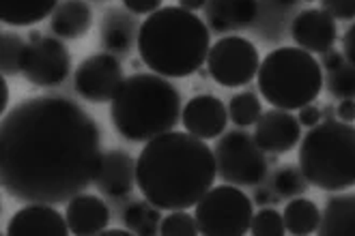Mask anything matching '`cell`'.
<instances>
[{"label":"cell","mask_w":355,"mask_h":236,"mask_svg":"<svg viewBox=\"0 0 355 236\" xmlns=\"http://www.w3.org/2000/svg\"><path fill=\"white\" fill-rule=\"evenodd\" d=\"M198 232L205 236H243L254 217V200L237 185L224 183L211 187L194 206Z\"/></svg>","instance_id":"7"},{"label":"cell","mask_w":355,"mask_h":236,"mask_svg":"<svg viewBox=\"0 0 355 236\" xmlns=\"http://www.w3.org/2000/svg\"><path fill=\"white\" fill-rule=\"evenodd\" d=\"M164 0H123V7L134 15H151L162 9Z\"/></svg>","instance_id":"32"},{"label":"cell","mask_w":355,"mask_h":236,"mask_svg":"<svg viewBox=\"0 0 355 236\" xmlns=\"http://www.w3.org/2000/svg\"><path fill=\"white\" fill-rule=\"evenodd\" d=\"M291 37L297 48L310 54H323L331 50L338 39L336 19L323 9H304L293 17Z\"/></svg>","instance_id":"14"},{"label":"cell","mask_w":355,"mask_h":236,"mask_svg":"<svg viewBox=\"0 0 355 236\" xmlns=\"http://www.w3.org/2000/svg\"><path fill=\"white\" fill-rule=\"evenodd\" d=\"M9 107V86H7V78H0V112L7 114Z\"/></svg>","instance_id":"38"},{"label":"cell","mask_w":355,"mask_h":236,"mask_svg":"<svg viewBox=\"0 0 355 236\" xmlns=\"http://www.w3.org/2000/svg\"><path fill=\"white\" fill-rule=\"evenodd\" d=\"M282 198L274 189H257V193H254V204H259V206H271V204H276Z\"/></svg>","instance_id":"36"},{"label":"cell","mask_w":355,"mask_h":236,"mask_svg":"<svg viewBox=\"0 0 355 236\" xmlns=\"http://www.w3.org/2000/svg\"><path fill=\"white\" fill-rule=\"evenodd\" d=\"M323 120H331L334 116H336L338 118V114H336V107H331V105H327V107H323Z\"/></svg>","instance_id":"42"},{"label":"cell","mask_w":355,"mask_h":236,"mask_svg":"<svg viewBox=\"0 0 355 236\" xmlns=\"http://www.w3.org/2000/svg\"><path fill=\"white\" fill-rule=\"evenodd\" d=\"M263 114L261 101L254 93L243 91L231 97L228 101V118H231L237 127H252Z\"/></svg>","instance_id":"27"},{"label":"cell","mask_w":355,"mask_h":236,"mask_svg":"<svg viewBox=\"0 0 355 236\" xmlns=\"http://www.w3.org/2000/svg\"><path fill=\"white\" fill-rule=\"evenodd\" d=\"M336 114L340 120L353 122L355 120V99H343L336 107Z\"/></svg>","instance_id":"37"},{"label":"cell","mask_w":355,"mask_h":236,"mask_svg":"<svg viewBox=\"0 0 355 236\" xmlns=\"http://www.w3.org/2000/svg\"><path fill=\"white\" fill-rule=\"evenodd\" d=\"M101 234H103V236H130L132 232H130L128 228H125V230H119V228H114V230H108V228H106V230H103Z\"/></svg>","instance_id":"41"},{"label":"cell","mask_w":355,"mask_h":236,"mask_svg":"<svg viewBox=\"0 0 355 236\" xmlns=\"http://www.w3.org/2000/svg\"><path fill=\"white\" fill-rule=\"evenodd\" d=\"M71 73V54L65 41L44 35L39 41H28L22 54V75L41 89L60 86Z\"/></svg>","instance_id":"10"},{"label":"cell","mask_w":355,"mask_h":236,"mask_svg":"<svg viewBox=\"0 0 355 236\" xmlns=\"http://www.w3.org/2000/svg\"><path fill=\"white\" fill-rule=\"evenodd\" d=\"M250 232H252L254 236H282L286 232L284 215L278 212L276 208H267L265 206L259 212H254Z\"/></svg>","instance_id":"29"},{"label":"cell","mask_w":355,"mask_h":236,"mask_svg":"<svg viewBox=\"0 0 355 236\" xmlns=\"http://www.w3.org/2000/svg\"><path fill=\"white\" fill-rule=\"evenodd\" d=\"M162 208H157L153 202L144 200H132L123 210V224L132 234L138 236H155L162 228Z\"/></svg>","instance_id":"24"},{"label":"cell","mask_w":355,"mask_h":236,"mask_svg":"<svg viewBox=\"0 0 355 236\" xmlns=\"http://www.w3.org/2000/svg\"><path fill=\"white\" fill-rule=\"evenodd\" d=\"M205 3L207 0H179V7H183L187 11H200V9H205Z\"/></svg>","instance_id":"39"},{"label":"cell","mask_w":355,"mask_h":236,"mask_svg":"<svg viewBox=\"0 0 355 236\" xmlns=\"http://www.w3.org/2000/svg\"><path fill=\"white\" fill-rule=\"evenodd\" d=\"M257 82L265 101L288 112L312 103L325 89L321 62L297 46L269 52L259 67Z\"/></svg>","instance_id":"6"},{"label":"cell","mask_w":355,"mask_h":236,"mask_svg":"<svg viewBox=\"0 0 355 236\" xmlns=\"http://www.w3.org/2000/svg\"><path fill=\"white\" fill-rule=\"evenodd\" d=\"M214 148L187 131H168L142 146L136 159V187L162 210H187L214 187Z\"/></svg>","instance_id":"2"},{"label":"cell","mask_w":355,"mask_h":236,"mask_svg":"<svg viewBox=\"0 0 355 236\" xmlns=\"http://www.w3.org/2000/svg\"><path fill=\"white\" fill-rule=\"evenodd\" d=\"M308 179L304 176V172L300 165L286 163L276 170L274 179H271V189H274L282 200H293L304 196V191L308 189Z\"/></svg>","instance_id":"25"},{"label":"cell","mask_w":355,"mask_h":236,"mask_svg":"<svg viewBox=\"0 0 355 236\" xmlns=\"http://www.w3.org/2000/svg\"><path fill=\"white\" fill-rule=\"evenodd\" d=\"M93 185L110 200L130 198L136 187V159L128 150L121 148H112L108 153H103Z\"/></svg>","instance_id":"15"},{"label":"cell","mask_w":355,"mask_h":236,"mask_svg":"<svg viewBox=\"0 0 355 236\" xmlns=\"http://www.w3.org/2000/svg\"><path fill=\"white\" fill-rule=\"evenodd\" d=\"M300 122L304 125V127H315V125H319L321 120H323V112H321V107L319 105H315V103H308V105H304V107H300Z\"/></svg>","instance_id":"33"},{"label":"cell","mask_w":355,"mask_h":236,"mask_svg":"<svg viewBox=\"0 0 355 236\" xmlns=\"http://www.w3.org/2000/svg\"><path fill=\"white\" fill-rule=\"evenodd\" d=\"M101 129L65 95L22 99L0 125V181L24 204H62L95 183Z\"/></svg>","instance_id":"1"},{"label":"cell","mask_w":355,"mask_h":236,"mask_svg":"<svg viewBox=\"0 0 355 236\" xmlns=\"http://www.w3.org/2000/svg\"><path fill=\"white\" fill-rule=\"evenodd\" d=\"M343 54L347 62L355 64V24H351L347 33L343 35Z\"/></svg>","instance_id":"35"},{"label":"cell","mask_w":355,"mask_h":236,"mask_svg":"<svg viewBox=\"0 0 355 236\" xmlns=\"http://www.w3.org/2000/svg\"><path fill=\"white\" fill-rule=\"evenodd\" d=\"M65 217L69 232L76 236H95L101 234L110 224V208L101 198L93 193H78L67 202Z\"/></svg>","instance_id":"19"},{"label":"cell","mask_w":355,"mask_h":236,"mask_svg":"<svg viewBox=\"0 0 355 236\" xmlns=\"http://www.w3.org/2000/svg\"><path fill=\"white\" fill-rule=\"evenodd\" d=\"M319 234L355 236V193H336V196L327 198Z\"/></svg>","instance_id":"21"},{"label":"cell","mask_w":355,"mask_h":236,"mask_svg":"<svg viewBox=\"0 0 355 236\" xmlns=\"http://www.w3.org/2000/svg\"><path fill=\"white\" fill-rule=\"evenodd\" d=\"M254 140L269 155H282L293 150L302 140V122L288 110H267L254 125Z\"/></svg>","instance_id":"12"},{"label":"cell","mask_w":355,"mask_h":236,"mask_svg":"<svg viewBox=\"0 0 355 236\" xmlns=\"http://www.w3.org/2000/svg\"><path fill=\"white\" fill-rule=\"evenodd\" d=\"M300 0H271V5L278 7V9H293Z\"/></svg>","instance_id":"40"},{"label":"cell","mask_w":355,"mask_h":236,"mask_svg":"<svg viewBox=\"0 0 355 236\" xmlns=\"http://www.w3.org/2000/svg\"><path fill=\"white\" fill-rule=\"evenodd\" d=\"M261 67V56L252 41L231 35L218 39L207 54V71L224 89L250 84Z\"/></svg>","instance_id":"9"},{"label":"cell","mask_w":355,"mask_h":236,"mask_svg":"<svg viewBox=\"0 0 355 236\" xmlns=\"http://www.w3.org/2000/svg\"><path fill=\"white\" fill-rule=\"evenodd\" d=\"M41 37H44V33H39V30H28V41H39Z\"/></svg>","instance_id":"43"},{"label":"cell","mask_w":355,"mask_h":236,"mask_svg":"<svg viewBox=\"0 0 355 236\" xmlns=\"http://www.w3.org/2000/svg\"><path fill=\"white\" fill-rule=\"evenodd\" d=\"M209 50L207 21L183 7H162L140 24L138 56L153 73L168 80L198 73Z\"/></svg>","instance_id":"3"},{"label":"cell","mask_w":355,"mask_h":236,"mask_svg":"<svg viewBox=\"0 0 355 236\" xmlns=\"http://www.w3.org/2000/svg\"><path fill=\"white\" fill-rule=\"evenodd\" d=\"M321 9L338 21L355 19V0H321Z\"/></svg>","instance_id":"31"},{"label":"cell","mask_w":355,"mask_h":236,"mask_svg":"<svg viewBox=\"0 0 355 236\" xmlns=\"http://www.w3.org/2000/svg\"><path fill=\"white\" fill-rule=\"evenodd\" d=\"M121 58L108 52H99L85 58L73 73L76 93L91 103H108L114 99L123 84Z\"/></svg>","instance_id":"11"},{"label":"cell","mask_w":355,"mask_h":236,"mask_svg":"<svg viewBox=\"0 0 355 236\" xmlns=\"http://www.w3.org/2000/svg\"><path fill=\"white\" fill-rule=\"evenodd\" d=\"M300 167L317 189L355 187V127L338 118L310 127L300 144Z\"/></svg>","instance_id":"5"},{"label":"cell","mask_w":355,"mask_h":236,"mask_svg":"<svg viewBox=\"0 0 355 236\" xmlns=\"http://www.w3.org/2000/svg\"><path fill=\"white\" fill-rule=\"evenodd\" d=\"M93 26V9L85 0H60L50 15V30L62 41L87 37Z\"/></svg>","instance_id":"20"},{"label":"cell","mask_w":355,"mask_h":236,"mask_svg":"<svg viewBox=\"0 0 355 236\" xmlns=\"http://www.w3.org/2000/svg\"><path fill=\"white\" fill-rule=\"evenodd\" d=\"M205 19L220 35L250 28L259 19V0H207Z\"/></svg>","instance_id":"18"},{"label":"cell","mask_w":355,"mask_h":236,"mask_svg":"<svg viewBox=\"0 0 355 236\" xmlns=\"http://www.w3.org/2000/svg\"><path fill=\"white\" fill-rule=\"evenodd\" d=\"M218 176L224 183L237 187H257L267 179V157L265 150L257 144L254 136L243 131V127L224 131L216 146Z\"/></svg>","instance_id":"8"},{"label":"cell","mask_w":355,"mask_h":236,"mask_svg":"<svg viewBox=\"0 0 355 236\" xmlns=\"http://www.w3.org/2000/svg\"><path fill=\"white\" fill-rule=\"evenodd\" d=\"M60 0H0V17L7 26L28 28L44 21Z\"/></svg>","instance_id":"22"},{"label":"cell","mask_w":355,"mask_h":236,"mask_svg":"<svg viewBox=\"0 0 355 236\" xmlns=\"http://www.w3.org/2000/svg\"><path fill=\"white\" fill-rule=\"evenodd\" d=\"M304 3H315V0H304Z\"/></svg>","instance_id":"44"},{"label":"cell","mask_w":355,"mask_h":236,"mask_svg":"<svg viewBox=\"0 0 355 236\" xmlns=\"http://www.w3.org/2000/svg\"><path fill=\"white\" fill-rule=\"evenodd\" d=\"M159 234H164V236H194V234H198L196 217H192V215L185 210H171L162 219Z\"/></svg>","instance_id":"30"},{"label":"cell","mask_w":355,"mask_h":236,"mask_svg":"<svg viewBox=\"0 0 355 236\" xmlns=\"http://www.w3.org/2000/svg\"><path fill=\"white\" fill-rule=\"evenodd\" d=\"M325 89L334 99H355V64L345 62L325 78Z\"/></svg>","instance_id":"28"},{"label":"cell","mask_w":355,"mask_h":236,"mask_svg":"<svg viewBox=\"0 0 355 236\" xmlns=\"http://www.w3.org/2000/svg\"><path fill=\"white\" fill-rule=\"evenodd\" d=\"M140 24L132 11L110 7L101 15L99 21V46L103 52L114 54L119 58L130 56L138 48Z\"/></svg>","instance_id":"16"},{"label":"cell","mask_w":355,"mask_h":236,"mask_svg":"<svg viewBox=\"0 0 355 236\" xmlns=\"http://www.w3.org/2000/svg\"><path fill=\"white\" fill-rule=\"evenodd\" d=\"M181 122L200 140H218L226 131L228 107L216 95H196L183 105Z\"/></svg>","instance_id":"13"},{"label":"cell","mask_w":355,"mask_h":236,"mask_svg":"<svg viewBox=\"0 0 355 236\" xmlns=\"http://www.w3.org/2000/svg\"><path fill=\"white\" fill-rule=\"evenodd\" d=\"M54 204H26L9 219L7 234L11 236H67V217L52 208Z\"/></svg>","instance_id":"17"},{"label":"cell","mask_w":355,"mask_h":236,"mask_svg":"<svg viewBox=\"0 0 355 236\" xmlns=\"http://www.w3.org/2000/svg\"><path fill=\"white\" fill-rule=\"evenodd\" d=\"M284 226L286 232L293 236H306V234H315L319 232L321 226V208L308 200V198H293L288 200V204L284 206Z\"/></svg>","instance_id":"23"},{"label":"cell","mask_w":355,"mask_h":236,"mask_svg":"<svg viewBox=\"0 0 355 236\" xmlns=\"http://www.w3.org/2000/svg\"><path fill=\"white\" fill-rule=\"evenodd\" d=\"M183 101L177 86L159 73H134L125 78L110 103V118L121 138L147 144L175 131L181 122Z\"/></svg>","instance_id":"4"},{"label":"cell","mask_w":355,"mask_h":236,"mask_svg":"<svg viewBox=\"0 0 355 236\" xmlns=\"http://www.w3.org/2000/svg\"><path fill=\"white\" fill-rule=\"evenodd\" d=\"M345 62H347V58H345V54L338 52V50H327V52L321 54V67H323L327 73L334 71V69H338L340 64H345Z\"/></svg>","instance_id":"34"},{"label":"cell","mask_w":355,"mask_h":236,"mask_svg":"<svg viewBox=\"0 0 355 236\" xmlns=\"http://www.w3.org/2000/svg\"><path fill=\"white\" fill-rule=\"evenodd\" d=\"M26 43L15 33H3L0 35V71L5 78L22 75V54Z\"/></svg>","instance_id":"26"}]
</instances>
